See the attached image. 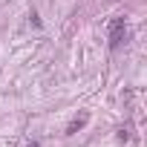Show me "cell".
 I'll use <instances>...</instances> for the list:
<instances>
[{"label":"cell","mask_w":147,"mask_h":147,"mask_svg":"<svg viewBox=\"0 0 147 147\" xmlns=\"http://www.w3.org/2000/svg\"><path fill=\"white\" fill-rule=\"evenodd\" d=\"M29 147H40V144H38V141H32V144H29Z\"/></svg>","instance_id":"obj_3"},{"label":"cell","mask_w":147,"mask_h":147,"mask_svg":"<svg viewBox=\"0 0 147 147\" xmlns=\"http://www.w3.org/2000/svg\"><path fill=\"white\" fill-rule=\"evenodd\" d=\"M87 118H90V115H81V118H75V121H72V124L66 127V133H78V130L87 124Z\"/></svg>","instance_id":"obj_2"},{"label":"cell","mask_w":147,"mask_h":147,"mask_svg":"<svg viewBox=\"0 0 147 147\" xmlns=\"http://www.w3.org/2000/svg\"><path fill=\"white\" fill-rule=\"evenodd\" d=\"M124 38H127V23H124V18H113V23H110V49H118V46L124 43Z\"/></svg>","instance_id":"obj_1"}]
</instances>
